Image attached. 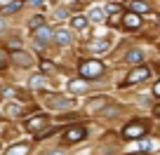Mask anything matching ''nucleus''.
I'll list each match as a JSON object with an SVG mask.
<instances>
[{
	"instance_id": "1",
	"label": "nucleus",
	"mask_w": 160,
	"mask_h": 155,
	"mask_svg": "<svg viewBox=\"0 0 160 155\" xmlns=\"http://www.w3.org/2000/svg\"><path fill=\"white\" fill-rule=\"evenodd\" d=\"M78 73L82 80H99L104 73V64L99 59H82L78 64Z\"/></svg>"
},
{
	"instance_id": "2",
	"label": "nucleus",
	"mask_w": 160,
	"mask_h": 155,
	"mask_svg": "<svg viewBox=\"0 0 160 155\" xmlns=\"http://www.w3.org/2000/svg\"><path fill=\"white\" fill-rule=\"evenodd\" d=\"M87 139V129L82 125H73V127H66L64 134H61V141H64L66 146L71 143H80V141H85Z\"/></svg>"
},
{
	"instance_id": "3",
	"label": "nucleus",
	"mask_w": 160,
	"mask_h": 155,
	"mask_svg": "<svg viewBox=\"0 0 160 155\" xmlns=\"http://www.w3.org/2000/svg\"><path fill=\"white\" fill-rule=\"evenodd\" d=\"M122 136H125V139H137V141H139V139H144V136H146V122L144 120H132L130 122V125H125V127H122Z\"/></svg>"
},
{
	"instance_id": "4",
	"label": "nucleus",
	"mask_w": 160,
	"mask_h": 155,
	"mask_svg": "<svg viewBox=\"0 0 160 155\" xmlns=\"http://www.w3.org/2000/svg\"><path fill=\"white\" fill-rule=\"evenodd\" d=\"M151 78V68L146 64H141V66H137V68H132L130 70V75H127V80L122 82V87L125 85H137V82H144V80H148Z\"/></svg>"
},
{
	"instance_id": "5",
	"label": "nucleus",
	"mask_w": 160,
	"mask_h": 155,
	"mask_svg": "<svg viewBox=\"0 0 160 155\" xmlns=\"http://www.w3.org/2000/svg\"><path fill=\"white\" fill-rule=\"evenodd\" d=\"M122 26H125L127 31H137L141 28V14H137V12H125L122 14Z\"/></svg>"
},
{
	"instance_id": "6",
	"label": "nucleus",
	"mask_w": 160,
	"mask_h": 155,
	"mask_svg": "<svg viewBox=\"0 0 160 155\" xmlns=\"http://www.w3.org/2000/svg\"><path fill=\"white\" fill-rule=\"evenodd\" d=\"M45 125H47V115H35V118H28V120H26V129H28L31 134H35V132L42 129Z\"/></svg>"
},
{
	"instance_id": "7",
	"label": "nucleus",
	"mask_w": 160,
	"mask_h": 155,
	"mask_svg": "<svg viewBox=\"0 0 160 155\" xmlns=\"http://www.w3.org/2000/svg\"><path fill=\"white\" fill-rule=\"evenodd\" d=\"M52 40H54L57 45H71V42H73V33H71L68 28H57Z\"/></svg>"
},
{
	"instance_id": "8",
	"label": "nucleus",
	"mask_w": 160,
	"mask_h": 155,
	"mask_svg": "<svg viewBox=\"0 0 160 155\" xmlns=\"http://www.w3.org/2000/svg\"><path fill=\"white\" fill-rule=\"evenodd\" d=\"M10 59H12V64L21 66V68H24V66H31V64H33V61H31V54H28V52H24V50L12 52V54H10Z\"/></svg>"
},
{
	"instance_id": "9",
	"label": "nucleus",
	"mask_w": 160,
	"mask_h": 155,
	"mask_svg": "<svg viewBox=\"0 0 160 155\" xmlns=\"http://www.w3.org/2000/svg\"><path fill=\"white\" fill-rule=\"evenodd\" d=\"M52 99L47 101V106H52V108H71L73 106V99H61V94H50Z\"/></svg>"
},
{
	"instance_id": "10",
	"label": "nucleus",
	"mask_w": 160,
	"mask_h": 155,
	"mask_svg": "<svg viewBox=\"0 0 160 155\" xmlns=\"http://www.w3.org/2000/svg\"><path fill=\"white\" fill-rule=\"evenodd\" d=\"M33 35H35V40H38V45H45L47 40H52V38H54V31L47 28V26H42V28H38Z\"/></svg>"
},
{
	"instance_id": "11",
	"label": "nucleus",
	"mask_w": 160,
	"mask_h": 155,
	"mask_svg": "<svg viewBox=\"0 0 160 155\" xmlns=\"http://www.w3.org/2000/svg\"><path fill=\"white\" fill-rule=\"evenodd\" d=\"M125 61L132 64V66H141V64H144V52H141V50H130L125 54Z\"/></svg>"
},
{
	"instance_id": "12",
	"label": "nucleus",
	"mask_w": 160,
	"mask_h": 155,
	"mask_svg": "<svg viewBox=\"0 0 160 155\" xmlns=\"http://www.w3.org/2000/svg\"><path fill=\"white\" fill-rule=\"evenodd\" d=\"M71 26H73L75 31H85L87 26H90V17L87 14H75L73 19H71Z\"/></svg>"
},
{
	"instance_id": "13",
	"label": "nucleus",
	"mask_w": 160,
	"mask_h": 155,
	"mask_svg": "<svg viewBox=\"0 0 160 155\" xmlns=\"http://www.w3.org/2000/svg\"><path fill=\"white\" fill-rule=\"evenodd\" d=\"M130 10L137 12V14H148L151 5H148V2H144V0H130Z\"/></svg>"
},
{
	"instance_id": "14",
	"label": "nucleus",
	"mask_w": 160,
	"mask_h": 155,
	"mask_svg": "<svg viewBox=\"0 0 160 155\" xmlns=\"http://www.w3.org/2000/svg\"><path fill=\"white\" fill-rule=\"evenodd\" d=\"M21 7H24V0H12L10 5H2L0 7V12L2 14H14V12H19Z\"/></svg>"
},
{
	"instance_id": "15",
	"label": "nucleus",
	"mask_w": 160,
	"mask_h": 155,
	"mask_svg": "<svg viewBox=\"0 0 160 155\" xmlns=\"http://www.w3.org/2000/svg\"><path fill=\"white\" fill-rule=\"evenodd\" d=\"M28 150H31L28 143H17L12 148H7V155H28Z\"/></svg>"
},
{
	"instance_id": "16",
	"label": "nucleus",
	"mask_w": 160,
	"mask_h": 155,
	"mask_svg": "<svg viewBox=\"0 0 160 155\" xmlns=\"http://www.w3.org/2000/svg\"><path fill=\"white\" fill-rule=\"evenodd\" d=\"M42 26H45V17H42V14H35L33 19L28 21V31H31V33H35V31L42 28Z\"/></svg>"
},
{
	"instance_id": "17",
	"label": "nucleus",
	"mask_w": 160,
	"mask_h": 155,
	"mask_svg": "<svg viewBox=\"0 0 160 155\" xmlns=\"http://www.w3.org/2000/svg\"><path fill=\"white\" fill-rule=\"evenodd\" d=\"M5 113H12V118H21V115H24V108L17 106V104H7L5 106Z\"/></svg>"
},
{
	"instance_id": "18",
	"label": "nucleus",
	"mask_w": 160,
	"mask_h": 155,
	"mask_svg": "<svg viewBox=\"0 0 160 155\" xmlns=\"http://www.w3.org/2000/svg\"><path fill=\"white\" fill-rule=\"evenodd\" d=\"M87 17H90V21H97V24H104L106 21V12H101V10H92Z\"/></svg>"
},
{
	"instance_id": "19",
	"label": "nucleus",
	"mask_w": 160,
	"mask_h": 155,
	"mask_svg": "<svg viewBox=\"0 0 160 155\" xmlns=\"http://www.w3.org/2000/svg\"><path fill=\"white\" fill-rule=\"evenodd\" d=\"M7 94H12V96H17V99H19V101H24V92H21V90H17V87H5V90H2V96H7Z\"/></svg>"
},
{
	"instance_id": "20",
	"label": "nucleus",
	"mask_w": 160,
	"mask_h": 155,
	"mask_svg": "<svg viewBox=\"0 0 160 155\" xmlns=\"http://www.w3.org/2000/svg\"><path fill=\"white\" fill-rule=\"evenodd\" d=\"M68 90H71V92L85 90V80H71V82H68Z\"/></svg>"
},
{
	"instance_id": "21",
	"label": "nucleus",
	"mask_w": 160,
	"mask_h": 155,
	"mask_svg": "<svg viewBox=\"0 0 160 155\" xmlns=\"http://www.w3.org/2000/svg\"><path fill=\"white\" fill-rule=\"evenodd\" d=\"M42 85H45V75L35 73L33 78H31V87H42Z\"/></svg>"
},
{
	"instance_id": "22",
	"label": "nucleus",
	"mask_w": 160,
	"mask_h": 155,
	"mask_svg": "<svg viewBox=\"0 0 160 155\" xmlns=\"http://www.w3.org/2000/svg\"><path fill=\"white\" fill-rule=\"evenodd\" d=\"M5 47H7V50H12V52H19V50H24V45H21V42L17 40V38H12V40L7 42Z\"/></svg>"
},
{
	"instance_id": "23",
	"label": "nucleus",
	"mask_w": 160,
	"mask_h": 155,
	"mask_svg": "<svg viewBox=\"0 0 160 155\" xmlns=\"http://www.w3.org/2000/svg\"><path fill=\"white\" fill-rule=\"evenodd\" d=\"M120 7H122V5H118V2H111V5H106V14H115V12H120Z\"/></svg>"
},
{
	"instance_id": "24",
	"label": "nucleus",
	"mask_w": 160,
	"mask_h": 155,
	"mask_svg": "<svg viewBox=\"0 0 160 155\" xmlns=\"http://www.w3.org/2000/svg\"><path fill=\"white\" fill-rule=\"evenodd\" d=\"M115 113H120V108L118 106H111V108H106V110H101V115H106V118H113Z\"/></svg>"
},
{
	"instance_id": "25",
	"label": "nucleus",
	"mask_w": 160,
	"mask_h": 155,
	"mask_svg": "<svg viewBox=\"0 0 160 155\" xmlns=\"http://www.w3.org/2000/svg\"><path fill=\"white\" fill-rule=\"evenodd\" d=\"M40 68H42V73H52V70H54V64H50V61H42V64H40Z\"/></svg>"
},
{
	"instance_id": "26",
	"label": "nucleus",
	"mask_w": 160,
	"mask_h": 155,
	"mask_svg": "<svg viewBox=\"0 0 160 155\" xmlns=\"http://www.w3.org/2000/svg\"><path fill=\"white\" fill-rule=\"evenodd\" d=\"M7 64H10V59H7V54H5V52L0 50V68H5Z\"/></svg>"
},
{
	"instance_id": "27",
	"label": "nucleus",
	"mask_w": 160,
	"mask_h": 155,
	"mask_svg": "<svg viewBox=\"0 0 160 155\" xmlns=\"http://www.w3.org/2000/svg\"><path fill=\"white\" fill-rule=\"evenodd\" d=\"M66 17H68V10H64V7L57 10V19H66Z\"/></svg>"
},
{
	"instance_id": "28",
	"label": "nucleus",
	"mask_w": 160,
	"mask_h": 155,
	"mask_svg": "<svg viewBox=\"0 0 160 155\" xmlns=\"http://www.w3.org/2000/svg\"><path fill=\"white\" fill-rule=\"evenodd\" d=\"M28 5H33V7H42V5H45V0H28Z\"/></svg>"
},
{
	"instance_id": "29",
	"label": "nucleus",
	"mask_w": 160,
	"mask_h": 155,
	"mask_svg": "<svg viewBox=\"0 0 160 155\" xmlns=\"http://www.w3.org/2000/svg\"><path fill=\"white\" fill-rule=\"evenodd\" d=\"M153 94H155V96H160V80L153 85Z\"/></svg>"
},
{
	"instance_id": "30",
	"label": "nucleus",
	"mask_w": 160,
	"mask_h": 155,
	"mask_svg": "<svg viewBox=\"0 0 160 155\" xmlns=\"http://www.w3.org/2000/svg\"><path fill=\"white\" fill-rule=\"evenodd\" d=\"M153 113H155V115H158V118H160V104H158V106H155V108H153Z\"/></svg>"
},
{
	"instance_id": "31",
	"label": "nucleus",
	"mask_w": 160,
	"mask_h": 155,
	"mask_svg": "<svg viewBox=\"0 0 160 155\" xmlns=\"http://www.w3.org/2000/svg\"><path fill=\"white\" fill-rule=\"evenodd\" d=\"M2 28H5V21H2V19H0V31H2Z\"/></svg>"
},
{
	"instance_id": "32",
	"label": "nucleus",
	"mask_w": 160,
	"mask_h": 155,
	"mask_svg": "<svg viewBox=\"0 0 160 155\" xmlns=\"http://www.w3.org/2000/svg\"><path fill=\"white\" fill-rule=\"evenodd\" d=\"M158 26H160V14H158Z\"/></svg>"
},
{
	"instance_id": "33",
	"label": "nucleus",
	"mask_w": 160,
	"mask_h": 155,
	"mask_svg": "<svg viewBox=\"0 0 160 155\" xmlns=\"http://www.w3.org/2000/svg\"><path fill=\"white\" fill-rule=\"evenodd\" d=\"M158 52H160V45H158Z\"/></svg>"
}]
</instances>
